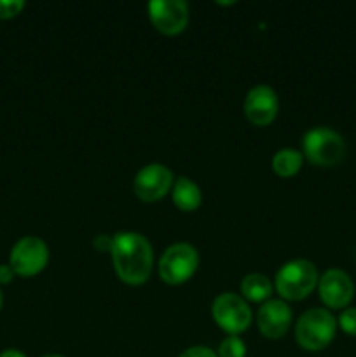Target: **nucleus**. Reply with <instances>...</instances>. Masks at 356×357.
Instances as JSON below:
<instances>
[{
    "label": "nucleus",
    "instance_id": "6",
    "mask_svg": "<svg viewBox=\"0 0 356 357\" xmlns=\"http://www.w3.org/2000/svg\"><path fill=\"white\" fill-rule=\"evenodd\" d=\"M49 261V248L40 237H21L14 244L9 257V265L14 274L21 278H34L40 274Z\"/></svg>",
    "mask_w": 356,
    "mask_h": 357
},
{
    "label": "nucleus",
    "instance_id": "21",
    "mask_svg": "<svg viewBox=\"0 0 356 357\" xmlns=\"http://www.w3.org/2000/svg\"><path fill=\"white\" fill-rule=\"evenodd\" d=\"M14 271L10 265H0V284H9L14 278Z\"/></svg>",
    "mask_w": 356,
    "mask_h": 357
},
{
    "label": "nucleus",
    "instance_id": "1",
    "mask_svg": "<svg viewBox=\"0 0 356 357\" xmlns=\"http://www.w3.org/2000/svg\"><path fill=\"white\" fill-rule=\"evenodd\" d=\"M112 261L117 278L129 286L145 284L152 274L154 253L149 239L138 232L112 236Z\"/></svg>",
    "mask_w": 356,
    "mask_h": 357
},
{
    "label": "nucleus",
    "instance_id": "22",
    "mask_svg": "<svg viewBox=\"0 0 356 357\" xmlns=\"http://www.w3.org/2000/svg\"><path fill=\"white\" fill-rule=\"evenodd\" d=\"M0 357H27L23 354V352L16 351V349H7V351H3Z\"/></svg>",
    "mask_w": 356,
    "mask_h": 357
},
{
    "label": "nucleus",
    "instance_id": "24",
    "mask_svg": "<svg viewBox=\"0 0 356 357\" xmlns=\"http://www.w3.org/2000/svg\"><path fill=\"white\" fill-rule=\"evenodd\" d=\"M44 357H63V356H58V354H49V356H44Z\"/></svg>",
    "mask_w": 356,
    "mask_h": 357
},
{
    "label": "nucleus",
    "instance_id": "2",
    "mask_svg": "<svg viewBox=\"0 0 356 357\" xmlns=\"http://www.w3.org/2000/svg\"><path fill=\"white\" fill-rule=\"evenodd\" d=\"M318 281H320V275H318L316 265L304 258H297V260L286 261L279 268L274 286L283 300L299 302L314 291Z\"/></svg>",
    "mask_w": 356,
    "mask_h": 357
},
{
    "label": "nucleus",
    "instance_id": "18",
    "mask_svg": "<svg viewBox=\"0 0 356 357\" xmlns=\"http://www.w3.org/2000/svg\"><path fill=\"white\" fill-rule=\"evenodd\" d=\"M24 9L23 0H0V20H10Z\"/></svg>",
    "mask_w": 356,
    "mask_h": 357
},
{
    "label": "nucleus",
    "instance_id": "12",
    "mask_svg": "<svg viewBox=\"0 0 356 357\" xmlns=\"http://www.w3.org/2000/svg\"><path fill=\"white\" fill-rule=\"evenodd\" d=\"M292 324V309L285 300H267L257 312L258 331L265 338L278 340L285 337Z\"/></svg>",
    "mask_w": 356,
    "mask_h": 357
},
{
    "label": "nucleus",
    "instance_id": "10",
    "mask_svg": "<svg viewBox=\"0 0 356 357\" xmlns=\"http://www.w3.org/2000/svg\"><path fill=\"white\" fill-rule=\"evenodd\" d=\"M243 112L253 126H258V128L269 126L279 112L278 94L272 87L265 86V84H258V86L251 87L246 93Z\"/></svg>",
    "mask_w": 356,
    "mask_h": 357
},
{
    "label": "nucleus",
    "instance_id": "13",
    "mask_svg": "<svg viewBox=\"0 0 356 357\" xmlns=\"http://www.w3.org/2000/svg\"><path fill=\"white\" fill-rule=\"evenodd\" d=\"M171 199H173V204L180 211L192 213L202 204V192L194 180L187 176H180L173 181Z\"/></svg>",
    "mask_w": 356,
    "mask_h": 357
},
{
    "label": "nucleus",
    "instance_id": "3",
    "mask_svg": "<svg viewBox=\"0 0 356 357\" xmlns=\"http://www.w3.org/2000/svg\"><path fill=\"white\" fill-rule=\"evenodd\" d=\"M337 331V319L327 309H311L295 324L297 344L309 352H318L332 344Z\"/></svg>",
    "mask_w": 356,
    "mask_h": 357
},
{
    "label": "nucleus",
    "instance_id": "23",
    "mask_svg": "<svg viewBox=\"0 0 356 357\" xmlns=\"http://www.w3.org/2000/svg\"><path fill=\"white\" fill-rule=\"evenodd\" d=\"M2 303H3V298H2V293H0V309H2Z\"/></svg>",
    "mask_w": 356,
    "mask_h": 357
},
{
    "label": "nucleus",
    "instance_id": "16",
    "mask_svg": "<svg viewBox=\"0 0 356 357\" xmlns=\"http://www.w3.org/2000/svg\"><path fill=\"white\" fill-rule=\"evenodd\" d=\"M218 357H246V344L237 335H229L220 344Z\"/></svg>",
    "mask_w": 356,
    "mask_h": 357
},
{
    "label": "nucleus",
    "instance_id": "4",
    "mask_svg": "<svg viewBox=\"0 0 356 357\" xmlns=\"http://www.w3.org/2000/svg\"><path fill=\"white\" fill-rule=\"evenodd\" d=\"M302 155L320 167H334L346 157L344 138L330 128H313L302 136Z\"/></svg>",
    "mask_w": 356,
    "mask_h": 357
},
{
    "label": "nucleus",
    "instance_id": "7",
    "mask_svg": "<svg viewBox=\"0 0 356 357\" xmlns=\"http://www.w3.org/2000/svg\"><path fill=\"white\" fill-rule=\"evenodd\" d=\"M212 316L216 326L229 335H239L251 324V310L246 300L234 293H222L213 300Z\"/></svg>",
    "mask_w": 356,
    "mask_h": 357
},
{
    "label": "nucleus",
    "instance_id": "19",
    "mask_svg": "<svg viewBox=\"0 0 356 357\" xmlns=\"http://www.w3.org/2000/svg\"><path fill=\"white\" fill-rule=\"evenodd\" d=\"M178 357H218L216 352H213L209 347H205V345H194V347L185 349Z\"/></svg>",
    "mask_w": 356,
    "mask_h": 357
},
{
    "label": "nucleus",
    "instance_id": "17",
    "mask_svg": "<svg viewBox=\"0 0 356 357\" xmlns=\"http://www.w3.org/2000/svg\"><path fill=\"white\" fill-rule=\"evenodd\" d=\"M339 326L344 333L356 337V307H349V309L342 310L341 317H339Z\"/></svg>",
    "mask_w": 356,
    "mask_h": 357
},
{
    "label": "nucleus",
    "instance_id": "20",
    "mask_svg": "<svg viewBox=\"0 0 356 357\" xmlns=\"http://www.w3.org/2000/svg\"><path fill=\"white\" fill-rule=\"evenodd\" d=\"M93 246L96 248L100 253H110L112 250V237L110 236H105V234H100V236H96L93 239Z\"/></svg>",
    "mask_w": 356,
    "mask_h": 357
},
{
    "label": "nucleus",
    "instance_id": "11",
    "mask_svg": "<svg viewBox=\"0 0 356 357\" xmlns=\"http://www.w3.org/2000/svg\"><path fill=\"white\" fill-rule=\"evenodd\" d=\"M318 293L321 302L330 309H346L355 296V284L344 271L330 268L318 281Z\"/></svg>",
    "mask_w": 356,
    "mask_h": 357
},
{
    "label": "nucleus",
    "instance_id": "14",
    "mask_svg": "<svg viewBox=\"0 0 356 357\" xmlns=\"http://www.w3.org/2000/svg\"><path fill=\"white\" fill-rule=\"evenodd\" d=\"M272 289H274V284L271 282V279L264 274H257V272L244 275L243 281H241L243 296L255 303L267 302L269 296L272 295Z\"/></svg>",
    "mask_w": 356,
    "mask_h": 357
},
{
    "label": "nucleus",
    "instance_id": "9",
    "mask_svg": "<svg viewBox=\"0 0 356 357\" xmlns=\"http://www.w3.org/2000/svg\"><path fill=\"white\" fill-rule=\"evenodd\" d=\"M147 10L156 30L164 35L181 33L188 24V6L184 0H152Z\"/></svg>",
    "mask_w": 356,
    "mask_h": 357
},
{
    "label": "nucleus",
    "instance_id": "15",
    "mask_svg": "<svg viewBox=\"0 0 356 357\" xmlns=\"http://www.w3.org/2000/svg\"><path fill=\"white\" fill-rule=\"evenodd\" d=\"M304 162L302 152L295 149H281L272 157V171L281 178H292L300 171Z\"/></svg>",
    "mask_w": 356,
    "mask_h": 357
},
{
    "label": "nucleus",
    "instance_id": "8",
    "mask_svg": "<svg viewBox=\"0 0 356 357\" xmlns=\"http://www.w3.org/2000/svg\"><path fill=\"white\" fill-rule=\"evenodd\" d=\"M173 173L164 164L152 162L143 166L133 180L135 195L143 202L161 201L173 187Z\"/></svg>",
    "mask_w": 356,
    "mask_h": 357
},
{
    "label": "nucleus",
    "instance_id": "5",
    "mask_svg": "<svg viewBox=\"0 0 356 357\" xmlns=\"http://www.w3.org/2000/svg\"><path fill=\"white\" fill-rule=\"evenodd\" d=\"M199 267V253L192 244H171L159 260V278L166 284L178 286L187 282Z\"/></svg>",
    "mask_w": 356,
    "mask_h": 357
}]
</instances>
